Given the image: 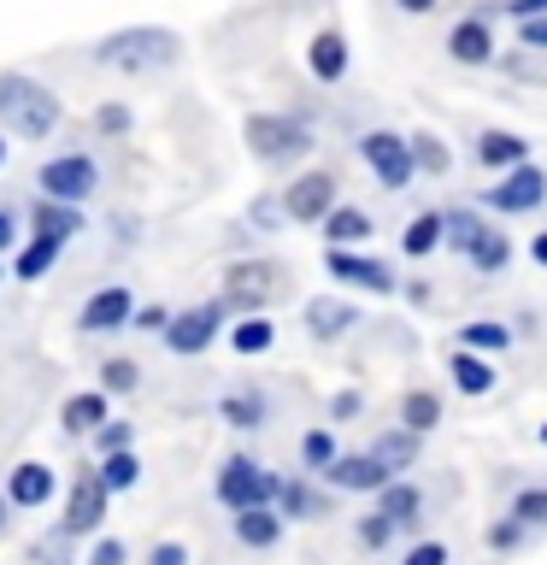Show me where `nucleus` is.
Listing matches in <instances>:
<instances>
[{
    "instance_id": "2",
    "label": "nucleus",
    "mask_w": 547,
    "mask_h": 565,
    "mask_svg": "<svg viewBox=\"0 0 547 565\" xmlns=\"http://www.w3.org/2000/svg\"><path fill=\"white\" fill-rule=\"evenodd\" d=\"M0 113H7V124L18 136L42 141L53 124H60V100H53L42 83H30V77H7L0 83Z\"/></svg>"
},
{
    "instance_id": "11",
    "label": "nucleus",
    "mask_w": 547,
    "mask_h": 565,
    "mask_svg": "<svg viewBox=\"0 0 547 565\" xmlns=\"http://www.w3.org/2000/svg\"><path fill=\"white\" fill-rule=\"evenodd\" d=\"M100 512H106V489L88 477V483L71 489V507H65V530H95L100 524Z\"/></svg>"
},
{
    "instance_id": "37",
    "label": "nucleus",
    "mask_w": 547,
    "mask_h": 565,
    "mask_svg": "<svg viewBox=\"0 0 547 565\" xmlns=\"http://www.w3.org/2000/svg\"><path fill=\"white\" fill-rule=\"evenodd\" d=\"M448 230H453V242H459V247H471V236H476V230H483V224H476V218H465V212H459V218H448Z\"/></svg>"
},
{
    "instance_id": "41",
    "label": "nucleus",
    "mask_w": 547,
    "mask_h": 565,
    "mask_svg": "<svg viewBox=\"0 0 547 565\" xmlns=\"http://www.w3.org/2000/svg\"><path fill=\"white\" fill-rule=\"evenodd\" d=\"M406 565H448V554L430 542V547H412V559H406Z\"/></svg>"
},
{
    "instance_id": "29",
    "label": "nucleus",
    "mask_w": 547,
    "mask_h": 565,
    "mask_svg": "<svg viewBox=\"0 0 547 565\" xmlns=\"http://www.w3.org/2000/svg\"><path fill=\"white\" fill-rule=\"evenodd\" d=\"M365 236V212H330V242H360Z\"/></svg>"
},
{
    "instance_id": "46",
    "label": "nucleus",
    "mask_w": 547,
    "mask_h": 565,
    "mask_svg": "<svg viewBox=\"0 0 547 565\" xmlns=\"http://www.w3.org/2000/svg\"><path fill=\"white\" fill-rule=\"evenodd\" d=\"M418 153H423V166H436V171H441V166H448V153H441V148H436V141H423V148H418Z\"/></svg>"
},
{
    "instance_id": "28",
    "label": "nucleus",
    "mask_w": 547,
    "mask_h": 565,
    "mask_svg": "<svg viewBox=\"0 0 547 565\" xmlns=\"http://www.w3.org/2000/svg\"><path fill=\"white\" fill-rule=\"evenodd\" d=\"M236 348L242 353H265L271 348V324H265V318H247V324L236 330Z\"/></svg>"
},
{
    "instance_id": "13",
    "label": "nucleus",
    "mask_w": 547,
    "mask_h": 565,
    "mask_svg": "<svg viewBox=\"0 0 547 565\" xmlns=\"http://www.w3.org/2000/svg\"><path fill=\"white\" fill-rule=\"evenodd\" d=\"M330 477H335L342 489H383L388 471H383L371 454H360V459H330Z\"/></svg>"
},
{
    "instance_id": "20",
    "label": "nucleus",
    "mask_w": 547,
    "mask_h": 565,
    "mask_svg": "<svg viewBox=\"0 0 547 565\" xmlns=\"http://www.w3.org/2000/svg\"><path fill=\"white\" fill-rule=\"evenodd\" d=\"M100 418H106V401H100V395H77V401H65V430H95Z\"/></svg>"
},
{
    "instance_id": "14",
    "label": "nucleus",
    "mask_w": 547,
    "mask_h": 565,
    "mask_svg": "<svg viewBox=\"0 0 547 565\" xmlns=\"http://www.w3.org/2000/svg\"><path fill=\"white\" fill-rule=\"evenodd\" d=\"M330 271L347 277V282H360V289H388V271L377 259H353V254H342V247L330 254Z\"/></svg>"
},
{
    "instance_id": "12",
    "label": "nucleus",
    "mask_w": 547,
    "mask_h": 565,
    "mask_svg": "<svg viewBox=\"0 0 547 565\" xmlns=\"http://www.w3.org/2000/svg\"><path fill=\"white\" fill-rule=\"evenodd\" d=\"M83 230V218H77V206H60V201H42L35 206V236H47V242H71Z\"/></svg>"
},
{
    "instance_id": "45",
    "label": "nucleus",
    "mask_w": 547,
    "mask_h": 565,
    "mask_svg": "<svg viewBox=\"0 0 547 565\" xmlns=\"http://www.w3.org/2000/svg\"><path fill=\"white\" fill-rule=\"evenodd\" d=\"M388 530H395V524H388V519H371V524H365V542H371V547H377V542L388 536Z\"/></svg>"
},
{
    "instance_id": "4",
    "label": "nucleus",
    "mask_w": 547,
    "mask_h": 565,
    "mask_svg": "<svg viewBox=\"0 0 547 565\" xmlns=\"http://www.w3.org/2000/svg\"><path fill=\"white\" fill-rule=\"evenodd\" d=\"M247 141H254L259 159H294V153L312 148L307 130L289 124V118H247Z\"/></svg>"
},
{
    "instance_id": "7",
    "label": "nucleus",
    "mask_w": 547,
    "mask_h": 565,
    "mask_svg": "<svg viewBox=\"0 0 547 565\" xmlns=\"http://www.w3.org/2000/svg\"><path fill=\"white\" fill-rule=\"evenodd\" d=\"M212 335H218V307H194V312H176L165 324V342L176 353H201Z\"/></svg>"
},
{
    "instance_id": "8",
    "label": "nucleus",
    "mask_w": 547,
    "mask_h": 565,
    "mask_svg": "<svg viewBox=\"0 0 547 565\" xmlns=\"http://www.w3.org/2000/svg\"><path fill=\"white\" fill-rule=\"evenodd\" d=\"M130 312H136L130 289H100V295L83 307V330H88V335H100V330H124V324H130Z\"/></svg>"
},
{
    "instance_id": "15",
    "label": "nucleus",
    "mask_w": 547,
    "mask_h": 565,
    "mask_svg": "<svg viewBox=\"0 0 547 565\" xmlns=\"http://www.w3.org/2000/svg\"><path fill=\"white\" fill-rule=\"evenodd\" d=\"M47 494H53V471L47 466H18L12 471V501L18 507H42Z\"/></svg>"
},
{
    "instance_id": "42",
    "label": "nucleus",
    "mask_w": 547,
    "mask_h": 565,
    "mask_svg": "<svg viewBox=\"0 0 547 565\" xmlns=\"http://www.w3.org/2000/svg\"><path fill=\"white\" fill-rule=\"evenodd\" d=\"M124 124H130L124 106H100V130H124Z\"/></svg>"
},
{
    "instance_id": "50",
    "label": "nucleus",
    "mask_w": 547,
    "mask_h": 565,
    "mask_svg": "<svg viewBox=\"0 0 547 565\" xmlns=\"http://www.w3.org/2000/svg\"><path fill=\"white\" fill-rule=\"evenodd\" d=\"M512 7H518V12H541L547 0H512Z\"/></svg>"
},
{
    "instance_id": "1",
    "label": "nucleus",
    "mask_w": 547,
    "mask_h": 565,
    "mask_svg": "<svg viewBox=\"0 0 547 565\" xmlns=\"http://www.w3.org/2000/svg\"><path fill=\"white\" fill-rule=\"evenodd\" d=\"M95 60L112 65V71H159V65L176 60V35H171V30H153V24L112 30V35L95 47Z\"/></svg>"
},
{
    "instance_id": "22",
    "label": "nucleus",
    "mask_w": 547,
    "mask_h": 565,
    "mask_svg": "<svg viewBox=\"0 0 547 565\" xmlns=\"http://www.w3.org/2000/svg\"><path fill=\"white\" fill-rule=\"evenodd\" d=\"M453 377H459V388H465V395H483V388L494 383V371H489L483 360H471V353H459V360H453Z\"/></svg>"
},
{
    "instance_id": "6",
    "label": "nucleus",
    "mask_w": 547,
    "mask_h": 565,
    "mask_svg": "<svg viewBox=\"0 0 547 565\" xmlns=\"http://www.w3.org/2000/svg\"><path fill=\"white\" fill-rule=\"evenodd\" d=\"M365 159H371V171L383 177L388 189H406V177H412V153H406V141L400 136H365Z\"/></svg>"
},
{
    "instance_id": "47",
    "label": "nucleus",
    "mask_w": 547,
    "mask_h": 565,
    "mask_svg": "<svg viewBox=\"0 0 547 565\" xmlns=\"http://www.w3.org/2000/svg\"><path fill=\"white\" fill-rule=\"evenodd\" d=\"M524 42L529 47H547V24H524Z\"/></svg>"
},
{
    "instance_id": "38",
    "label": "nucleus",
    "mask_w": 547,
    "mask_h": 565,
    "mask_svg": "<svg viewBox=\"0 0 547 565\" xmlns=\"http://www.w3.org/2000/svg\"><path fill=\"white\" fill-rule=\"evenodd\" d=\"M124 441H130V430H124V424H106V430H100V448H106V454H124Z\"/></svg>"
},
{
    "instance_id": "19",
    "label": "nucleus",
    "mask_w": 547,
    "mask_h": 565,
    "mask_svg": "<svg viewBox=\"0 0 547 565\" xmlns=\"http://www.w3.org/2000/svg\"><path fill=\"white\" fill-rule=\"evenodd\" d=\"M265 289H271V271H265V265H242V271H229V295H236V300H265Z\"/></svg>"
},
{
    "instance_id": "16",
    "label": "nucleus",
    "mask_w": 547,
    "mask_h": 565,
    "mask_svg": "<svg viewBox=\"0 0 547 565\" xmlns=\"http://www.w3.org/2000/svg\"><path fill=\"white\" fill-rule=\"evenodd\" d=\"M307 324H312L318 335H342V330L353 324V307H347V300H312V307H307Z\"/></svg>"
},
{
    "instance_id": "17",
    "label": "nucleus",
    "mask_w": 547,
    "mask_h": 565,
    "mask_svg": "<svg viewBox=\"0 0 547 565\" xmlns=\"http://www.w3.org/2000/svg\"><path fill=\"white\" fill-rule=\"evenodd\" d=\"M312 71H318L324 83L342 77V71H347V47H342V35H318V42H312Z\"/></svg>"
},
{
    "instance_id": "24",
    "label": "nucleus",
    "mask_w": 547,
    "mask_h": 565,
    "mask_svg": "<svg viewBox=\"0 0 547 565\" xmlns=\"http://www.w3.org/2000/svg\"><path fill=\"white\" fill-rule=\"evenodd\" d=\"M136 477H141V466H136V459H130V454H106V471H100V489H130V483H136Z\"/></svg>"
},
{
    "instance_id": "23",
    "label": "nucleus",
    "mask_w": 547,
    "mask_h": 565,
    "mask_svg": "<svg viewBox=\"0 0 547 565\" xmlns=\"http://www.w3.org/2000/svg\"><path fill=\"white\" fill-rule=\"evenodd\" d=\"M453 53H459V60H471V65L489 60V30L483 24H459L453 30Z\"/></svg>"
},
{
    "instance_id": "53",
    "label": "nucleus",
    "mask_w": 547,
    "mask_h": 565,
    "mask_svg": "<svg viewBox=\"0 0 547 565\" xmlns=\"http://www.w3.org/2000/svg\"><path fill=\"white\" fill-rule=\"evenodd\" d=\"M541 441H547V430H541Z\"/></svg>"
},
{
    "instance_id": "3",
    "label": "nucleus",
    "mask_w": 547,
    "mask_h": 565,
    "mask_svg": "<svg viewBox=\"0 0 547 565\" xmlns=\"http://www.w3.org/2000/svg\"><path fill=\"white\" fill-rule=\"evenodd\" d=\"M271 494H277V477H265L259 466H247V459H229L224 477H218V501H224V507L254 512L259 501H271Z\"/></svg>"
},
{
    "instance_id": "44",
    "label": "nucleus",
    "mask_w": 547,
    "mask_h": 565,
    "mask_svg": "<svg viewBox=\"0 0 547 565\" xmlns=\"http://www.w3.org/2000/svg\"><path fill=\"white\" fill-rule=\"evenodd\" d=\"M95 565H124V547L118 542H100L95 547Z\"/></svg>"
},
{
    "instance_id": "18",
    "label": "nucleus",
    "mask_w": 547,
    "mask_h": 565,
    "mask_svg": "<svg viewBox=\"0 0 547 565\" xmlns=\"http://www.w3.org/2000/svg\"><path fill=\"white\" fill-rule=\"evenodd\" d=\"M236 536L247 542V547H271L277 542V519H271V512H242V519H236Z\"/></svg>"
},
{
    "instance_id": "48",
    "label": "nucleus",
    "mask_w": 547,
    "mask_h": 565,
    "mask_svg": "<svg viewBox=\"0 0 547 565\" xmlns=\"http://www.w3.org/2000/svg\"><path fill=\"white\" fill-rule=\"evenodd\" d=\"M400 7H406V12H430L436 0H400Z\"/></svg>"
},
{
    "instance_id": "33",
    "label": "nucleus",
    "mask_w": 547,
    "mask_h": 565,
    "mask_svg": "<svg viewBox=\"0 0 547 565\" xmlns=\"http://www.w3.org/2000/svg\"><path fill=\"white\" fill-rule=\"evenodd\" d=\"M406 424H412V430H430V424H436V401L412 395V401H406Z\"/></svg>"
},
{
    "instance_id": "40",
    "label": "nucleus",
    "mask_w": 547,
    "mask_h": 565,
    "mask_svg": "<svg viewBox=\"0 0 547 565\" xmlns=\"http://www.w3.org/2000/svg\"><path fill=\"white\" fill-rule=\"evenodd\" d=\"M130 318H136L141 330H165V324H171V312H159V307H148V312H130Z\"/></svg>"
},
{
    "instance_id": "31",
    "label": "nucleus",
    "mask_w": 547,
    "mask_h": 565,
    "mask_svg": "<svg viewBox=\"0 0 547 565\" xmlns=\"http://www.w3.org/2000/svg\"><path fill=\"white\" fill-rule=\"evenodd\" d=\"M224 418H229V424H242V430H254V424H259V401L229 395V401H224Z\"/></svg>"
},
{
    "instance_id": "36",
    "label": "nucleus",
    "mask_w": 547,
    "mask_h": 565,
    "mask_svg": "<svg viewBox=\"0 0 547 565\" xmlns=\"http://www.w3.org/2000/svg\"><path fill=\"white\" fill-rule=\"evenodd\" d=\"M106 383H112V388H136V365H130V360L106 365Z\"/></svg>"
},
{
    "instance_id": "49",
    "label": "nucleus",
    "mask_w": 547,
    "mask_h": 565,
    "mask_svg": "<svg viewBox=\"0 0 547 565\" xmlns=\"http://www.w3.org/2000/svg\"><path fill=\"white\" fill-rule=\"evenodd\" d=\"M7 242H12V218L0 212V247H7Z\"/></svg>"
},
{
    "instance_id": "34",
    "label": "nucleus",
    "mask_w": 547,
    "mask_h": 565,
    "mask_svg": "<svg viewBox=\"0 0 547 565\" xmlns=\"http://www.w3.org/2000/svg\"><path fill=\"white\" fill-rule=\"evenodd\" d=\"M465 342H471V348H506V330H501V324H471Z\"/></svg>"
},
{
    "instance_id": "5",
    "label": "nucleus",
    "mask_w": 547,
    "mask_h": 565,
    "mask_svg": "<svg viewBox=\"0 0 547 565\" xmlns=\"http://www.w3.org/2000/svg\"><path fill=\"white\" fill-rule=\"evenodd\" d=\"M42 189H47V201H60V206H77L88 189H95V166H88L83 153H71V159H53V166H42Z\"/></svg>"
},
{
    "instance_id": "10",
    "label": "nucleus",
    "mask_w": 547,
    "mask_h": 565,
    "mask_svg": "<svg viewBox=\"0 0 547 565\" xmlns=\"http://www.w3.org/2000/svg\"><path fill=\"white\" fill-rule=\"evenodd\" d=\"M541 194H547L541 171H529V166H524V171H512L506 183L489 194V201H494V206H506V212H529V206H541Z\"/></svg>"
},
{
    "instance_id": "30",
    "label": "nucleus",
    "mask_w": 547,
    "mask_h": 565,
    "mask_svg": "<svg viewBox=\"0 0 547 565\" xmlns=\"http://www.w3.org/2000/svg\"><path fill=\"white\" fill-rule=\"evenodd\" d=\"M483 159H489V166H506V159H524V141H512V136H483Z\"/></svg>"
},
{
    "instance_id": "52",
    "label": "nucleus",
    "mask_w": 547,
    "mask_h": 565,
    "mask_svg": "<svg viewBox=\"0 0 547 565\" xmlns=\"http://www.w3.org/2000/svg\"><path fill=\"white\" fill-rule=\"evenodd\" d=\"M0 159H7V141H0Z\"/></svg>"
},
{
    "instance_id": "43",
    "label": "nucleus",
    "mask_w": 547,
    "mask_h": 565,
    "mask_svg": "<svg viewBox=\"0 0 547 565\" xmlns=\"http://www.w3.org/2000/svg\"><path fill=\"white\" fill-rule=\"evenodd\" d=\"M189 554H183V547H176V542H165V547H153V565H183Z\"/></svg>"
},
{
    "instance_id": "39",
    "label": "nucleus",
    "mask_w": 547,
    "mask_h": 565,
    "mask_svg": "<svg viewBox=\"0 0 547 565\" xmlns=\"http://www.w3.org/2000/svg\"><path fill=\"white\" fill-rule=\"evenodd\" d=\"M518 519H547V494H524V501H518Z\"/></svg>"
},
{
    "instance_id": "32",
    "label": "nucleus",
    "mask_w": 547,
    "mask_h": 565,
    "mask_svg": "<svg viewBox=\"0 0 547 565\" xmlns=\"http://www.w3.org/2000/svg\"><path fill=\"white\" fill-rule=\"evenodd\" d=\"M371 459H377V466H383V471H388V466H406V459H412V441H406V436L395 441V436H388V441H383V448H377V454H371Z\"/></svg>"
},
{
    "instance_id": "35",
    "label": "nucleus",
    "mask_w": 547,
    "mask_h": 565,
    "mask_svg": "<svg viewBox=\"0 0 547 565\" xmlns=\"http://www.w3.org/2000/svg\"><path fill=\"white\" fill-rule=\"evenodd\" d=\"M307 459H312V466H330V459H335V448H330V436H324V430L307 436Z\"/></svg>"
},
{
    "instance_id": "51",
    "label": "nucleus",
    "mask_w": 547,
    "mask_h": 565,
    "mask_svg": "<svg viewBox=\"0 0 547 565\" xmlns=\"http://www.w3.org/2000/svg\"><path fill=\"white\" fill-rule=\"evenodd\" d=\"M536 259L547 265V236H536Z\"/></svg>"
},
{
    "instance_id": "27",
    "label": "nucleus",
    "mask_w": 547,
    "mask_h": 565,
    "mask_svg": "<svg viewBox=\"0 0 547 565\" xmlns=\"http://www.w3.org/2000/svg\"><path fill=\"white\" fill-rule=\"evenodd\" d=\"M412 512H418V494H412V489H388V494H383V519H388V524H406Z\"/></svg>"
},
{
    "instance_id": "21",
    "label": "nucleus",
    "mask_w": 547,
    "mask_h": 565,
    "mask_svg": "<svg viewBox=\"0 0 547 565\" xmlns=\"http://www.w3.org/2000/svg\"><path fill=\"white\" fill-rule=\"evenodd\" d=\"M53 254H60V242H47V236H35L30 247H24V254H18V277H42L47 271V265H53Z\"/></svg>"
},
{
    "instance_id": "26",
    "label": "nucleus",
    "mask_w": 547,
    "mask_h": 565,
    "mask_svg": "<svg viewBox=\"0 0 547 565\" xmlns=\"http://www.w3.org/2000/svg\"><path fill=\"white\" fill-rule=\"evenodd\" d=\"M436 242H441V218H412V230H406V254H430Z\"/></svg>"
},
{
    "instance_id": "25",
    "label": "nucleus",
    "mask_w": 547,
    "mask_h": 565,
    "mask_svg": "<svg viewBox=\"0 0 547 565\" xmlns=\"http://www.w3.org/2000/svg\"><path fill=\"white\" fill-rule=\"evenodd\" d=\"M471 259H476V265H489V271H494V265L506 259V242L494 236V230H476V236H471Z\"/></svg>"
},
{
    "instance_id": "9",
    "label": "nucleus",
    "mask_w": 547,
    "mask_h": 565,
    "mask_svg": "<svg viewBox=\"0 0 547 565\" xmlns=\"http://www.w3.org/2000/svg\"><path fill=\"white\" fill-rule=\"evenodd\" d=\"M330 201H335V183L312 171V177H300V183L289 189V218H300V224H307V218H324Z\"/></svg>"
}]
</instances>
